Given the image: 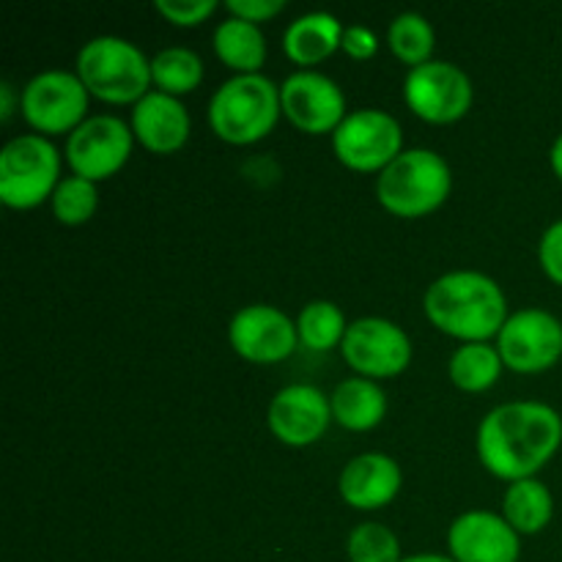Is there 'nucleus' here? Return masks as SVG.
<instances>
[{
    "mask_svg": "<svg viewBox=\"0 0 562 562\" xmlns=\"http://www.w3.org/2000/svg\"><path fill=\"white\" fill-rule=\"evenodd\" d=\"M562 445V417L541 401H508L477 426L475 450L481 464L499 481L536 477Z\"/></svg>",
    "mask_w": 562,
    "mask_h": 562,
    "instance_id": "1",
    "label": "nucleus"
},
{
    "mask_svg": "<svg viewBox=\"0 0 562 562\" xmlns=\"http://www.w3.org/2000/svg\"><path fill=\"white\" fill-rule=\"evenodd\" d=\"M423 307L439 333L464 344H488L510 316L503 285L475 269H456L434 280Z\"/></svg>",
    "mask_w": 562,
    "mask_h": 562,
    "instance_id": "2",
    "label": "nucleus"
},
{
    "mask_svg": "<svg viewBox=\"0 0 562 562\" xmlns=\"http://www.w3.org/2000/svg\"><path fill=\"white\" fill-rule=\"evenodd\" d=\"M283 115L280 86L267 75H234L209 99V126L231 146L263 140Z\"/></svg>",
    "mask_w": 562,
    "mask_h": 562,
    "instance_id": "3",
    "label": "nucleus"
},
{
    "mask_svg": "<svg viewBox=\"0 0 562 562\" xmlns=\"http://www.w3.org/2000/svg\"><path fill=\"white\" fill-rule=\"evenodd\" d=\"M453 190V173L434 148H406L376 179V198L390 214L404 220L437 212Z\"/></svg>",
    "mask_w": 562,
    "mask_h": 562,
    "instance_id": "4",
    "label": "nucleus"
},
{
    "mask_svg": "<svg viewBox=\"0 0 562 562\" xmlns=\"http://www.w3.org/2000/svg\"><path fill=\"white\" fill-rule=\"evenodd\" d=\"M77 77L88 93L110 104H137L151 91V58L121 36H97L77 53Z\"/></svg>",
    "mask_w": 562,
    "mask_h": 562,
    "instance_id": "5",
    "label": "nucleus"
},
{
    "mask_svg": "<svg viewBox=\"0 0 562 562\" xmlns=\"http://www.w3.org/2000/svg\"><path fill=\"white\" fill-rule=\"evenodd\" d=\"M60 181V154L38 132L11 137L0 151V201L16 212L42 206Z\"/></svg>",
    "mask_w": 562,
    "mask_h": 562,
    "instance_id": "6",
    "label": "nucleus"
},
{
    "mask_svg": "<svg viewBox=\"0 0 562 562\" xmlns=\"http://www.w3.org/2000/svg\"><path fill=\"white\" fill-rule=\"evenodd\" d=\"M88 88L77 71L44 69L25 82L20 93L22 119L38 135H66L88 119Z\"/></svg>",
    "mask_w": 562,
    "mask_h": 562,
    "instance_id": "7",
    "label": "nucleus"
},
{
    "mask_svg": "<svg viewBox=\"0 0 562 562\" xmlns=\"http://www.w3.org/2000/svg\"><path fill=\"white\" fill-rule=\"evenodd\" d=\"M335 157L357 173H382L401 151L404 132L398 119L387 110H351L333 135Z\"/></svg>",
    "mask_w": 562,
    "mask_h": 562,
    "instance_id": "8",
    "label": "nucleus"
},
{
    "mask_svg": "<svg viewBox=\"0 0 562 562\" xmlns=\"http://www.w3.org/2000/svg\"><path fill=\"white\" fill-rule=\"evenodd\" d=\"M132 124L110 113L88 115L66 140V162L71 173L88 181H104L119 173L132 157Z\"/></svg>",
    "mask_w": 562,
    "mask_h": 562,
    "instance_id": "9",
    "label": "nucleus"
},
{
    "mask_svg": "<svg viewBox=\"0 0 562 562\" xmlns=\"http://www.w3.org/2000/svg\"><path fill=\"white\" fill-rule=\"evenodd\" d=\"M472 80L450 60H428L409 69L404 80V102L428 124H453L472 108Z\"/></svg>",
    "mask_w": 562,
    "mask_h": 562,
    "instance_id": "10",
    "label": "nucleus"
},
{
    "mask_svg": "<svg viewBox=\"0 0 562 562\" xmlns=\"http://www.w3.org/2000/svg\"><path fill=\"white\" fill-rule=\"evenodd\" d=\"M340 355L357 376L379 382L398 376L409 368L412 340L401 324L382 316H366L349 324Z\"/></svg>",
    "mask_w": 562,
    "mask_h": 562,
    "instance_id": "11",
    "label": "nucleus"
},
{
    "mask_svg": "<svg viewBox=\"0 0 562 562\" xmlns=\"http://www.w3.org/2000/svg\"><path fill=\"white\" fill-rule=\"evenodd\" d=\"M497 351L514 373H543L562 357V322L541 307L510 313L497 335Z\"/></svg>",
    "mask_w": 562,
    "mask_h": 562,
    "instance_id": "12",
    "label": "nucleus"
},
{
    "mask_svg": "<svg viewBox=\"0 0 562 562\" xmlns=\"http://www.w3.org/2000/svg\"><path fill=\"white\" fill-rule=\"evenodd\" d=\"M283 115L305 135H335L346 113V93L329 75L300 69L280 82Z\"/></svg>",
    "mask_w": 562,
    "mask_h": 562,
    "instance_id": "13",
    "label": "nucleus"
},
{
    "mask_svg": "<svg viewBox=\"0 0 562 562\" xmlns=\"http://www.w3.org/2000/svg\"><path fill=\"white\" fill-rule=\"evenodd\" d=\"M231 349L256 366H274L294 355L300 335L296 322L274 305H247L234 313L228 324Z\"/></svg>",
    "mask_w": 562,
    "mask_h": 562,
    "instance_id": "14",
    "label": "nucleus"
},
{
    "mask_svg": "<svg viewBox=\"0 0 562 562\" xmlns=\"http://www.w3.org/2000/svg\"><path fill=\"white\" fill-rule=\"evenodd\" d=\"M329 420H333L329 395L313 384H289L278 390L267 412L269 431L289 448L316 445L327 434Z\"/></svg>",
    "mask_w": 562,
    "mask_h": 562,
    "instance_id": "15",
    "label": "nucleus"
},
{
    "mask_svg": "<svg viewBox=\"0 0 562 562\" xmlns=\"http://www.w3.org/2000/svg\"><path fill=\"white\" fill-rule=\"evenodd\" d=\"M448 549L456 562H519L521 536L492 510H467L448 527Z\"/></svg>",
    "mask_w": 562,
    "mask_h": 562,
    "instance_id": "16",
    "label": "nucleus"
},
{
    "mask_svg": "<svg viewBox=\"0 0 562 562\" xmlns=\"http://www.w3.org/2000/svg\"><path fill=\"white\" fill-rule=\"evenodd\" d=\"M404 486V472L398 461L387 453H360L344 467L338 477V492L355 510L387 508Z\"/></svg>",
    "mask_w": 562,
    "mask_h": 562,
    "instance_id": "17",
    "label": "nucleus"
},
{
    "mask_svg": "<svg viewBox=\"0 0 562 562\" xmlns=\"http://www.w3.org/2000/svg\"><path fill=\"white\" fill-rule=\"evenodd\" d=\"M192 121L184 102L170 93L151 91L132 104V132L135 140L151 154H176L190 140Z\"/></svg>",
    "mask_w": 562,
    "mask_h": 562,
    "instance_id": "18",
    "label": "nucleus"
},
{
    "mask_svg": "<svg viewBox=\"0 0 562 562\" xmlns=\"http://www.w3.org/2000/svg\"><path fill=\"white\" fill-rule=\"evenodd\" d=\"M346 25L329 11H307L289 22L283 33V53L296 66H318L344 44Z\"/></svg>",
    "mask_w": 562,
    "mask_h": 562,
    "instance_id": "19",
    "label": "nucleus"
},
{
    "mask_svg": "<svg viewBox=\"0 0 562 562\" xmlns=\"http://www.w3.org/2000/svg\"><path fill=\"white\" fill-rule=\"evenodd\" d=\"M333 420L346 431H371L387 415V395L379 382L366 376H349L329 395Z\"/></svg>",
    "mask_w": 562,
    "mask_h": 562,
    "instance_id": "20",
    "label": "nucleus"
},
{
    "mask_svg": "<svg viewBox=\"0 0 562 562\" xmlns=\"http://www.w3.org/2000/svg\"><path fill=\"white\" fill-rule=\"evenodd\" d=\"M212 42L217 58L236 75H258L267 60V36H263L261 25H252L239 16H225L214 27Z\"/></svg>",
    "mask_w": 562,
    "mask_h": 562,
    "instance_id": "21",
    "label": "nucleus"
},
{
    "mask_svg": "<svg viewBox=\"0 0 562 562\" xmlns=\"http://www.w3.org/2000/svg\"><path fill=\"white\" fill-rule=\"evenodd\" d=\"M503 516L519 536H538L554 516V497L538 477L508 483L503 497Z\"/></svg>",
    "mask_w": 562,
    "mask_h": 562,
    "instance_id": "22",
    "label": "nucleus"
},
{
    "mask_svg": "<svg viewBox=\"0 0 562 562\" xmlns=\"http://www.w3.org/2000/svg\"><path fill=\"white\" fill-rule=\"evenodd\" d=\"M503 357L492 344H461L448 362L450 382L464 393H483L503 376Z\"/></svg>",
    "mask_w": 562,
    "mask_h": 562,
    "instance_id": "23",
    "label": "nucleus"
},
{
    "mask_svg": "<svg viewBox=\"0 0 562 562\" xmlns=\"http://www.w3.org/2000/svg\"><path fill=\"white\" fill-rule=\"evenodd\" d=\"M387 47L401 64L409 69L434 60V47H437V31L431 22L417 11H404L395 16L387 27Z\"/></svg>",
    "mask_w": 562,
    "mask_h": 562,
    "instance_id": "24",
    "label": "nucleus"
},
{
    "mask_svg": "<svg viewBox=\"0 0 562 562\" xmlns=\"http://www.w3.org/2000/svg\"><path fill=\"white\" fill-rule=\"evenodd\" d=\"M346 322L344 311H340L335 302L329 300H313L296 316V335H300V344L311 351H329L346 338Z\"/></svg>",
    "mask_w": 562,
    "mask_h": 562,
    "instance_id": "25",
    "label": "nucleus"
},
{
    "mask_svg": "<svg viewBox=\"0 0 562 562\" xmlns=\"http://www.w3.org/2000/svg\"><path fill=\"white\" fill-rule=\"evenodd\" d=\"M151 80L157 91L184 97L203 80V60L190 47H165L151 58Z\"/></svg>",
    "mask_w": 562,
    "mask_h": 562,
    "instance_id": "26",
    "label": "nucleus"
},
{
    "mask_svg": "<svg viewBox=\"0 0 562 562\" xmlns=\"http://www.w3.org/2000/svg\"><path fill=\"white\" fill-rule=\"evenodd\" d=\"M49 206H53L55 220L60 225L77 228V225H86L97 214L99 190L93 181L82 179V176H64L55 187L53 198H49Z\"/></svg>",
    "mask_w": 562,
    "mask_h": 562,
    "instance_id": "27",
    "label": "nucleus"
},
{
    "mask_svg": "<svg viewBox=\"0 0 562 562\" xmlns=\"http://www.w3.org/2000/svg\"><path fill=\"white\" fill-rule=\"evenodd\" d=\"M349 562H401V541L390 527L379 521H362L346 538Z\"/></svg>",
    "mask_w": 562,
    "mask_h": 562,
    "instance_id": "28",
    "label": "nucleus"
},
{
    "mask_svg": "<svg viewBox=\"0 0 562 562\" xmlns=\"http://www.w3.org/2000/svg\"><path fill=\"white\" fill-rule=\"evenodd\" d=\"M154 9L179 27H195L220 9L217 0H154Z\"/></svg>",
    "mask_w": 562,
    "mask_h": 562,
    "instance_id": "29",
    "label": "nucleus"
},
{
    "mask_svg": "<svg viewBox=\"0 0 562 562\" xmlns=\"http://www.w3.org/2000/svg\"><path fill=\"white\" fill-rule=\"evenodd\" d=\"M538 261L549 280L562 285V220H554L538 241Z\"/></svg>",
    "mask_w": 562,
    "mask_h": 562,
    "instance_id": "30",
    "label": "nucleus"
},
{
    "mask_svg": "<svg viewBox=\"0 0 562 562\" xmlns=\"http://www.w3.org/2000/svg\"><path fill=\"white\" fill-rule=\"evenodd\" d=\"M225 9L231 11V16H239V20L252 22V25H261V22L274 20L285 9V0H228Z\"/></svg>",
    "mask_w": 562,
    "mask_h": 562,
    "instance_id": "31",
    "label": "nucleus"
},
{
    "mask_svg": "<svg viewBox=\"0 0 562 562\" xmlns=\"http://www.w3.org/2000/svg\"><path fill=\"white\" fill-rule=\"evenodd\" d=\"M340 49L355 60H371L379 53V36L368 25H346Z\"/></svg>",
    "mask_w": 562,
    "mask_h": 562,
    "instance_id": "32",
    "label": "nucleus"
},
{
    "mask_svg": "<svg viewBox=\"0 0 562 562\" xmlns=\"http://www.w3.org/2000/svg\"><path fill=\"white\" fill-rule=\"evenodd\" d=\"M16 110V91L11 82H0V121H11Z\"/></svg>",
    "mask_w": 562,
    "mask_h": 562,
    "instance_id": "33",
    "label": "nucleus"
},
{
    "mask_svg": "<svg viewBox=\"0 0 562 562\" xmlns=\"http://www.w3.org/2000/svg\"><path fill=\"white\" fill-rule=\"evenodd\" d=\"M549 165H552L554 176L562 181V132L558 135V140L552 143V151H549Z\"/></svg>",
    "mask_w": 562,
    "mask_h": 562,
    "instance_id": "34",
    "label": "nucleus"
},
{
    "mask_svg": "<svg viewBox=\"0 0 562 562\" xmlns=\"http://www.w3.org/2000/svg\"><path fill=\"white\" fill-rule=\"evenodd\" d=\"M401 562H456L450 554H431V552H423V554H409Z\"/></svg>",
    "mask_w": 562,
    "mask_h": 562,
    "instance_id": "35",
    "label": "nucleus"
}]
</instances>
